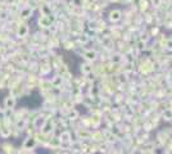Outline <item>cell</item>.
Instances as JSON below:
<instances>
[{"label": "cell", "instance_id": "obj_1", "mask_svg": "<svg viewBox=\"0 0 172 154\" xmlns=\"http://www.w3.org/2000/svg\"><path fill=\"white\" fill-rule=\"evenodd\" d=\"M14 105H15V98L13 95L6 96L4 100V107L6 109H12V108H14Z\"/></svg>", "mask_w": 172, "mask_h": 154}, {"label": "cell", "instance_id": "obj_2", "mask_svg": "<svg viewBox=\"0 0 172 154\" xmlns=\"http://www.w3.org/2000/svg\"><path fill=\"white\" fill-rule=\"evenodd\" d=\"M35 145H36V140L33 138H28V139H26V141L23 144V148L24 149H32Z\"/></svg>", "mask_w": 172, "mask_h": 154}, {"label": "cell", "instance_id": "obj_3", "mask_svg": "<svg viewBox=\"0 0 172 154\" xmlns=\"http://www.w3.org/2000/svg\"><path fill=\"white\" fill-rule=\"evenodd\" d=\"M0 136H2V138H4V139H6L8 136H11V128L6 127V126L0 127Z\"/></svg>", "mask_w": 172, "mask_h": 154}, {"label": "cell", "instance_id": "obj_4", "mask_svg": "<svg viewBox=\"0 0 172 154\" xmlns=\"http://www.w3.org/2000/svg\"><path fill=\"white\" fill-rule=\"evenodd\" d=\"M45 123H46L45 126H42V132H44V134H48V132L51 131V127H53V125H51V121H46Z\"/></svg>", "mask_w": 172, "mask_h": 154}, {"label": "cell", "instance_id": "obj_5", "mask_svg": "<svg viewBox=\"0 0 172 154\" xmlns=\"http://www.w3.org/2000/svg\"><path fill=\"white\" fill-rule=\"evenodd\" d=\"M3 149H4V152H5L6 154H13V153H14L13 147H12V145H9V144H4V145H3Z\"/></svg>", "mask_w": 172, "mask_h": 154}, {"label": "cell", "instance_id": "obj_6", "mask_svg": "<svg viewBox=\"0 0 172 154\" xmlns=\"http://www.w3.org/2000/svg\"><path fill=\"white\" fill-rule=\"evenodd\" d=\"M163 117H165V119H172V110L171 109H166L165 113H163Z\"/></svg>", "mask_w": 172, "mask_h": 154}, {"label": "cell", "instance_id": "obj_7", "mask_svg": "<svg viewBox=\"0 0 172 154\" xmlns=\"http://www.w3.org/2000/svg\"><path fill=\"white\" fill-rule=\"evenodd\" d=\"M61 140L62 141H68V140H70V132H63L61 135Z\"/></svg>", "mask_w": 172, "mask_h": 154}, {"label": "cell", "instance_id": "obj_8", "mask_svg": "<svg viewBox=\"0 0 172 154\" xmlns=\"http://www.w3.org/2000/svg\"><path fill=\"white\" fill-rule=\"evenodd\" d=\"M24 125H26V121H24V119H21V121L17 122V127H18L19 130H22V128L24 127Z\"/></svg>", "mask_w": 172, "mask_h": 154}, {"label": "cell", "instance_id": "obj_9", "mask_svg": "<svg viewBox=\"0 0 172 154\" xmlns=\"http://www.w3.org/2000/svg\"><path fill=\"white\" fill-rule=\"evenodd\" d=\"M86 58L88 59H95V53H94V51H89V53H86Z\"/></svg>", "mask_w": 172, "mask_h": 154}, {"label": "cell", "instance_id": "obj_10", "mask_svg": "<svg viewBox=\"0 0 172 154\" xmlns=\"http://www.w3.org/2000/svg\"><path fill=\"white\" fill-rule=\"evenodd\" d=\"M145 154H154L153 152H148V153H145Z\"/></svg>", "mask_w": 172, "mask_h": 154}, {"label": "cell", "instance_id": "obj_11", "mask_svg": "<svg viewBox=\"0 0 172 154\" xmlns=\"http://www.w3.org/2000/svg\"><path fill=\"white\" fill-rule=\"evenodd\" d=\"M0 113H2V110H0Z\"/></svg>", "mask_w": 172, "mask_h": 154}]
</instances>
